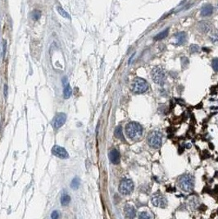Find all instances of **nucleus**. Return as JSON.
Masks as SVG:
<instances>
[{
	"mask_svg": "<svg viewBox=\"0 0 218 219\" xmlns=\"http://www.w3.org/2000/svg\"><path fill=\"white\" fill-rule=\"evenodd\" d=\"M127 136L132 140H138L143 136V127L140 124L135 122L129 123L126 127Z\"/></svg>",
	"mask_w": 218,
	"mask_h": 219,
	"instance_id": "f257e3e1",
	"label": "nucleus"
},
{
	"mask_svg": "<svg viewBox=\"0 0 218 219\" xmlns=\"http://www.w3.org/2000/svg\"><path fill=\"white\" fill-rule=\"evenodd\" d=\"M178 185L183 191L190 192L194 186V179L189 174H184L178 179Z\"/></svg>",
	"mask_w": 218,
	"mask_h": 219,
	"instance_id": "f03ea898",
	"label": "nucleus"
},
{
	"mask_svg": "<svg viewBox=\"0 0 218 219\" xmlns=\"http://www.w3.org/2000/svg\"><path fill=\"white\" fill-rule=\"evenodd\" d=\"M148 82L142 78H135L132 83V91L135 94H143L145 93L148 90Z\"/></svg>",
	"mask_w": 218,
	"mask_h": 219,
	"instance_id": "7ed1b4c3",
	"label": "nucleus"
},
{
	"mask_svg": "<svg viewBox=\"0 0 218 219\" xmlns=\"http://www.w3.org/2000/svg\"><path fill=\"white\" fill-rule=\"evenodd\" d=\"M151 77L152 81L156 84L162 85L167 79V73L163 68L160 66H157L153 68L151 71Z\"/></svg>",
	"mask_w": 218,
	"mask_h": 219,
	"instance_id": "20e7f679",
	"label": "nucleus"
},
{
	"mask_svg": "<svg viewBox=\"0 0 218 219\" xmlns=\"http://www.w3.org/2000/svg\"><path fill=\"white\" fill-rule=\"evenodd\" d=\"M148 144L153 149H159L162 143V135L161 132L154 131L149 134L148 137Z\"/></svg>",
	"mask_w": 218,
	"mask_h": 219,
	"instance_id": "39448f33",
	"label": "nucleus"
},
{
	"mask_svg": "<svg viewBox=\"0 0 218 219\" xmlns=\"http://www.w3.org/2000/svg\"><path fill=\"white\" fill-rule=\"evenodd\" d=\"M134 190V183L131 179H124L119 185V192L123 195H128Z\"/></svg>",
	"mask_w": 218,
	"mask_h": 219,
	"instance_id": "423d86ee",
	"label": "nucleus"
},
{
	"mask_svg": "<svg viewBox=\"0 0 218 219\" xmlns=\"http://www.w3.org/2000/svg\"><path fill=\"white\" fill-rule=\"evenodd\" d=\"M151 202L157 208L164 209L167 206V198L165 196H163L162 194H154L152 197Z\"/></svg>",
	"mask_w": 218,
	"mask_h": 219,
	"instance_id": "0eeeda50",
	"label": "nucleus"
},
{
	"mask_svg": "<svg viewBox=\"0 0 218 219\" xmlns=\"http://www.w3.org/2000/svg\"><path fill=\"white\" fill-rule=\"evenodd\" d=\"M66 116L65 113L63 112H60L57 115L56 117H54L53 119V127L55 129H58L61 127H62L64 125V123L66 122Z\"/></svg>",
	"mask_w": 218,
	"mask_h": 219,
	"instance_id": "6e6552de",
	"label": "nucleus"
},
{
	"mask_svg": "<svg viewBox=\"0 0 218 219\" xmlns=\"http://www.w3.org/2000/svg\"><path fill=\"white\" fill-rule=\"evenodd\" d=\"M52 153L53 155H55L56 157L60 158H68V153L66 149L62 148L61 146L55 145L53 146V148L52 149Z\"/></svg>",
	"mask_w": 218,
	"mask_h": 219,
	"instance_id": "1a4fd4ad",
	"label": "nucleus"
},
{
	"mask_svg": "<svg viewBox=\"0 0 218 219\" xmlns=\"http://www.w3.org/2000/svg\"><path fill=\"white\" fill-rule=\"evenodd\" d=\"M187 39V35L185 32H179L174 36V42L173 44L176 45H182L185 42Z\"/></svg>",
	"mask_w": 218,
	"mask_h": 219,
	"instance_id": "9d476101",
	"label": "nucleus"
},
{
	"mask_svg": "<svg viewBox=\"0 0 218 219\" xmlns=\"http://www.w3.org/2000/svg\"><path fill=\"white\" fill-rule=\"evenodd\" d=\"M125 215L127 218H134L136 216V209L134 206L126 204L124 208Z\"/></svg>",
	"mask_w": 218,
	"mask_h": 219,
	"instance_id": "9b49d317",
	"label": "nucleus"
},
{
	"mask_svg": "<svg viewBox=\"0 0 218 219\" xmlns=\"http://www.w3.org/2000/svg\"><path fill=\"white\" fill-rule=\"evenodd\" d=\"M198 29L200 32L206 34L210 32L212 30V24L208 21H201L198 25Z\"/></svg>",
	"mask_w": 218,
	"mask_h": 219,
	"instance_id": "f8f14e48",
	"label": "nucleus"
},
{
	"mask_svg": "<svg viewBox=\"0 0 218 219\" xmlns=\"http://www.w3.org/2000/svg\"><path fill=\"white\" fill-rule=\"evenodd\" d=\"M120 158H121L120 153H119V152L117 151V149H112V150L110 151L109 158H110L111 162L113 164H118V163H120Z\"/></svg>",
	"mask_w": 218,
	"mask_h": 219,
	"instance_id": "ddd939ff",
	"label": "nucleus"
},
{
	"mask_svg": "<svg viewBox=\"0 0 218 219\" xmlns=\"http://www.w3.org/2000/svg\"><path fill=\"white\" fill-rule=\"evenodd\" d=\"M213 7L210 4L205 5L201 10V16H209L213 14Z\"/></svg>",
	"mask_w": 218,
	"mask_h": 219,
	"instance_id": "4468645a",
	"label": "nucleus"
},
{
	"mask_svg": "<svg viewBox=\"0 0 218 219\" xmlns=\"http://www.w3.org/2000/svg\"><path fill=\"white\" fill-rule=\"evenodd\" d=\"M168 34H169V29L167 28V30H165V31H162L161 33L157 34V36L154 37V40H162L165 39L168 36Z\"/></svg>",
	"mask_w": 218,
	"mask_h": 219,
	"instance_id": "2eb2a0df",
	"label": "nucleus"
},
{
	"mask_svg": "<svg viewBox=\"0 0 218 219\" xmlns=\"http://www.w3.org/2000/svg\"><path fill=\"white\" fill-rule=\"evenodd\" d=\"M71 201V197L67 194H63L61 197V204L63 206H66L68 205L69 203Z\"/></svg>",
	"mask_w": 218,
	"mask_h": 219,
	"instance_id": "dca6fc26",
	"label": "nucleus"
},
{
	"mask_svg": "<svg viewBox=\"0 0 218 219\" xmlns=\"http://www.w3.org/2000/svg\"><path fill=\"white\" fill-rule=\"evenodd\" d=\"M210 40L214 44H218V30H215L212 32L210 36Z\"/></svg>",
	"mask_w": 218,
	"mask_h": 219,
	"instance_id": "f3484780",
	"label": "nucleus"
},
{
	"mask_svg": "<svg viewBox=\"0 0 218 219\" xmlns=\"http://www.w3.org/2000/svg\"><path fill=\"white\" fill-rule=\"evenodd\" d=\"M71 86L68 85V84H66V86H64V90H63V95H64V98L65 99H68V98H70L71 95Z\"/></svg>",
	"mask_w": 218,
	"mask_h": 219,
	"instance_id": "a211bd4d",
	"label": "nucleus"
},
{
	"mask_svg": "<svg viewBox=\"0 0 218 219\" xmlns=\"http://www.w3.org/2000/svg\"><path fill=\"white\" fill-rule=\"evenodd\" d=\"M115 136L118 139H121L122 140H124V136H123V133H122V127H117L115 130Z\"/></svg>",
	"mask_w": 218,
	"mask_h": 219,
	"instance_id": "6ab92c4d",
	"label": "nucleus"
},
{
	"mask_svg": "<svg viewBox=\"0 0 218 219\" xmlns=\"http://www.w3.org/2000/svg\"><path fill=\"white\" fill-rule=\"evenodd\" d=\"M57 12H58V13H59V14H60L61 16H62L63 17L70 19V16H69V14H68L66 11L62 8H61L60 6H57Z\"/></svg>",
	"mask_w": 218,
	"mask_h": 219,
	"instance_id": "aec40b11",
	"label": "nucleus"
},
{
	"mask_svg": "<svg viewBox=\"0 0 218 219\" xmlns=\"http://www.w3.org/2000/svg\"><path fill=\"white\" fill-rule=\"evenodd\" d=\"M79 186H80V179L76 177V178L73 179L72 181H71V187L73 190H76V189L79 188Z\"/></svg>",
	"mask_w": 218,
	"mask_h": 219,
	"instance_id": "412c9836",
	"label": "nucleus"
},
{
	"mask_svg": "<svg viewBox=\"0 0 218 219\" xmlns=\"http://www.w3.org/2000/svg\"><path fill=\"white\" fill-rule=\"evenodd\" d=\"M41 16V12L39 10H35L32 12V18L33 20L37 21L40 18Z\"/></svg>",
	"mask_w": 218,
	"mask_h": 219,
	"instance_id": "4be33fe9",
	"label": "nucleus"
},
{
	"mask_svg": "<svg viewBox=\"0 0 218 219\" xmlns=\"http://www.w3.org/2000/svg\"><path fill=\"white\" fill-rule=\"evenodd\" d=\"M189 50H190V53H198V50H199V47L196 44H192L189 47Z\"/></svg>",
	"mask_w": 218,
	"mask_h": 219,
	"instance_id": "5701e85b",
	"label": "nucleus"
},
{
	"mask_svg": "<svg viewBox=\"0 0 218 219\" xmlns=\"http://www.w3.org/2000/svg\"><path fill=\"white\" fill-rule=\"evenodd\" d=\"M139 218H152V216L150 215V214H148V213H147V212H142L141 214H139Z\"/></svg>",
	"mask_w": 218,
	"mask_h": 219,
	"instance_id": "b1692460",
	"label": "nucleus"
},
{
	"mask_svg": "<svg viewBox=\"0 0 218 219\" xmlns=\"http://www.w3.org/2000/svg\"><path fill=\"white\" fill-rule=\"evenodd\" d=\"M212 66H213V68L215 71H218V58L213 59V62H212Z\"/></svg>",
	"mask_w": 218,
	"mask_h": 219,
	"instance_id": "393cba45",
	"label": "nucleus"
},
{
	"mask_svg": "<svg viewBox=\"0 0 218 219\" xmlns=\"http://www.w3.org/2000/svg\"><path fill=\"white\" fill-rule=\"evenodd\" d=\"M51 218L53 219L58 218H59V214H58V212H57V211L53 212V214H51Z\"/></svg>",
	"mask_w": 218,
	"mask_h": 219,
	"instance_id": "a878e982",
	"label": "nucleus"
},
{
	"mask_svg": "<svg viewBox=\"0 0 218 219\" xmlns=\"http://www.w3.org/2000/svg\"><path fill=\"white\" fill-rule=\"evenodd\" d=\"M6 44H7V43H6V41H3V57L5 55V50H6Z\"/></svg>",
	"mask_w": 218,
	"mask_h": 219,
	"instance_id": "bb28decb",
	"label": "nucleus"
},
{
	"mask_svg": "<svg viewBox=\"0 0 218 219\" xmlns=\"http://www.w3.org/2000/svg\"><path fill=\"white\" fill-rule=\"evenodd\" d=\"M7 88H8V87H7V86H5V96L7 95V90H8Z\"/></svg>",
	"mask_w": 218,
	"mask_h": 219,
	"instance_id": "cd10ccee",
	"label": "nucleus"
}]
</instances>
